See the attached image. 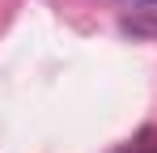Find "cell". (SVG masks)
<instances>
[{"instance_id": "6da1fadb", "label": "cell", "mask_w": 157, "mask_h": 153, "mask_svg": "<svg viewBox=\"0 0 157 153\" xmlns=\"http://www.w3.org/2000/svg\"><path fill=\"white\" fill-rule=\"evenodd\" d=\"M144 13H149V17L157 22V0H149V9H144Z\"/></svg>"}, {"instance_id": "7a4b0ae2", "label": "cell", "mask_w": 157, "mask_h": 153, "mask_svg": "<svg viewBox=\"0 0 157 153\" xmlns=\"http://www.w3.org/2000/svg\"><path fill=\"white\" fill-rule=\"evenodd\" d=\"M144 4H149V0H144Z\"/></svg>"}]
</instances>
